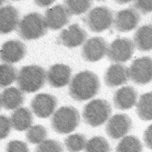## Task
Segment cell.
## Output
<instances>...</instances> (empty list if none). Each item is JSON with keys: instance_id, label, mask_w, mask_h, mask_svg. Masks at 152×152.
I'll return each mask as SVG.
<instances>
[{"instance_id": "cell-17", "label": "cell", "mask_w": 152, "mask_h": 152, "mask_svg": "<svg viewBox=\"0 0 152 152\" xmlns=\"http://www.w3.org/2000/svg\"><path fill=\"white\" fill-rule=\"evenodd\" d=\"M72 69L64 64H56L52 66L48 73L47 80L49 84L54 88H62L70 82Z\"/></svg>"}, {"instance_id": "cell-25", "label": "cell", "mask_w": 152, "mask_h": 152, "mask_svg": "<svg viewBox=\"0 0 152 152\" xmlns=\"http://www.w3.org/2000/svg\"><path fill=\"white\" fill-rule=\"evenodd\" d=\"M111 147L107 140L102 136H94L86 145L84 152H110Z\"/></svg>"}, {"instance_id": "cell-39", "label": "cell", "mask_w": 152, "mask_h": 152, "mask_svg": "<svg viewBox=\"0 0 152 152\" xmlns=\"http://www.w3.org/2000/svg\"><path fill=\"white\" fill-rule=\"evenodd\" d=\"M97 1H102V0H97Z\"/></svg>"}, {"instance_id": "cell-33", "label": "cell", "mask_w": 152, "mask_h": 152, "mask_svg": "<svg viewBox=\"0 0 152 152\" xmlns=\"http://www.w3.org/2000/svg\"><path fill=\"white\" fill-rule=\"evenodd\" d=\"M134 8L144 14L152 12V0H134Z\"/></svg>"}, {"instance_id": "cell-12", "label": "cell", "mask_w": 152, "mask_h": 152, "mask_svg": "<svg viewBox=\"0 0 152 152\" xmlns=\"http://www.w3.org/2000/svg\"><path fill=\"white\" fill-rule=\"evenodd\" d=\"M57 105L56 97L48 94L36 95L31 102V108L33 113L42 118L50 117L54 113Z\"/></svg>"}, {"instance_id": "cell-9", "label": "cell", "mask_w": 152, "mask_h": 152, "mask_svg": "<svg viewBox=\"0 0 152 152\" xmlns=\"http://www.w3.org/2000/svg\"><path fill=\"white\" fill-rule=\"evenodd\" d=\"M132 120L125 114L113 115L106 126V132L114 140H118L126 136L132 129Z\"/></svg>"}, {"instance_id": "cell-37", "label": "cell", "mask_w": 152, "mask_h": 152, "mask_svg": "<svg viewBox=\"0 0 152 152\" xmlns=\"http://www.w3.org/2000/svg\"><path fill=\"white\" fill-rule=\"evenodd\" d=\"M6 0H0V6L2 5V4Z\"/></svg>"}, {"instance_id": "cell-10", "label": "cell", "mask_w": 152, "mask_h": 152, "mask_svg": "<svg viewBox=\"0 0 152 152\" xmlns=\"http://www.w3.org/2000/svg\"><path fill=\"white\" fill-rule=\"evenodd\" d=\"M108 45L100 37H91L84 42L81 50L82 56L87 62L100 61L106 55Z\"/></svg>"}, {"instance_id": "cell-28", "label": "cell", "mask_w": 152, "mask_h": 152, "mask_svg": "<svg viewBox=\"0 0 152 152\" xmlns=\"http://www.w3.org/2000/svg\"><path fill=\"white\" fill-rule=\"evenodd\" d=\"M17 77V71L12 65H0V88H5L13 83Z\"/></svg>"}, {"instance_id": "cell-27", "label": "cell", "mask_w": 152, "mask_h": 152, "mask_svg": "<svg viewBox=\"0 0 152 152\" xmlns=\"http://www.w3.org/2000/svg\"><path fill=\"white\" fill-rule=\"evenodd\" d=\"M87 143L84 134L76 133L69 136L64 141L65 146L70 152H80L84 149Z\"/></svg>"}, {"instance_id": "cell-21", "label": "cell", "mask_w": 152, "mask_h": 152, "mask_svg": "<svg viewBox=\"0 0 152 152\" xmlns=\"http://www.w3.org/2000/svg\"><path fill=\"white\" fill-rule=\"evenodd\" d=\"M24 95L23 92L16 88L5 89L1 95V105L6 110H14L20 107L24 102Z\"/></svg>"}, {"instance_id": "cell-22", "label": "cell", "mask_w": 152, "mask_h": 152, "mask_svg": "<svg viewBox=\"0 0 152 152\" xmlns=\"http://www.w3.org/2000/svg\"><path fill=\"white\" fill-rule=\"evenodd\" d=\"M134 42L140 51L152 50V24H146L139 27L134 34Z\"/></svg>"}, {"instance_id": "cell-14", "label": "cell", "mask_w": 152, "mask_h": 152, "mask_svg": "<svg viewBox=\"0 0 152 152\" xmlns=\"http://www.w3.org/2000/svg\"><path fill=\"white\" fill-rule=\"evenodd\" d=\"M87 37V34L86 30L79 24L75 23L62 30L59 36V41L66 47L74 48L83 45Z\"/></svg>"}, {"instance_id": "cell-29", "label": "cell", "mask_w": 152, "mask_h": 152, "mask_svg": "<svg viewBox=\"0 0 152 152\" xmlns=\"http://www.w3.org/2000/svg\"><path fill=\"white\" fill-rule=\"evenodd\" d=\"M47 136L46 129L41 125H36L30 127L26 133L27 141L32 144H40Z\"/></svg>"}, {"instance_id": "cell-16", "label": "cell", "mask_w": 152, "mask_h": 152, "mask_svg": "<svg viewBox=\"0 0 152 152\" xmlns=\"http://www.w3.org/2000/svg\"><path fill=\"white\" fill-rule=\"evenodd\" d=\"M137 92L133 86H123L115 92L114 104L118 110H127L137 104Z\"/></svg>"}, {"instance_id": "cell-20", "label": "cell", "mask_w": 152, "mask_h": 152, "mask_svg": "<svg viewBox=\"0 0 152 152\" xmlns=\"http://www.w3.org/2000/svg\"><path fill=\"white\" fill-rule=\"evenodd\" d=\"M11 126L17 131L28 130L33 123V116L27 108L20 107L15 110L11 115Z\"/></svg>"}, {"instance_id": "cell-7", "label": "cell", "mask_w": 152, "mask_h": 152, "mask_svg": "<svg viewBox=\"0 0 152 152\" xmlns=\"http://www.w3.org/2000/svg\"><path fill=\"white\" fill-rule=\"evenodd\" d=\"M134 50L135 45L131 39L118 38L108 46L106 55L112 62L124 63L131 58Z\"/></svg>"}, {"instance_id": "cell-5", "label": "cell", "mask_w": 152, "mask_h": 152, "mask_svg": "<svg viewBox=\"0 0 152 152\" xmlns=\"http://www.w3.org/2000/svg\"><path fill=\"white\" fill-rule=\"evenodd\" d=\"M111 113V106L108 101L102 99H96L84 106L83 117L87 124L96 127L103 124L109 118Z\"/></svg>"}, {"instance_id": "cell-24", "label": "cell", "mask_w": 152, "mask_h": 152, "mask_svg": "<svg viewBox=\"0 0 152 152\" xmlns=\"http://www.w3.org/2000/svg\"><path fill=\"white\" fill-rule=\"evenodd\" d=\"M143 145L136 136L130 135L122 138L116 148V152H142Z\"/></svg>"}, {"instance_id": "cell-1", "label": "cell", "mask_w": 152, "mask_h": 152, "mask_svg": "<svg viewBox=\"0 0 152 152\" xmlns=\"http://www.w3.org/2000/svg\"><path fill=\"white\" fill-rule=\"evenodd\" d=\"M100 80L90 71L80 72L74 76L69 85V94L76 101H87L96 96L99 91Z\"/></svg>"}, {"instance_id": "cell-15", "label": "cell", "mask_w": 152, "mask_h": 152, "mask_svg": "<svg viewBox=\"0 0 152 152\" xmlns=\"http://www.w3.org/2000/svg\"><path fill=\"white\" fill-rule=\"evenodd\" d=\"M26 53L25 45L19 40L5 42L0 50L1 60L7 64H14L21 61Z\"/></svg>"}, {"instance_id": "cell-18", "label": "cell", "mask_w": 152, "mask_h": 152, "mask_svg": "<svg viewBox=\"0 0 152 152\" xmlns=\"http://www.w3.org/2000/svg\"><path fill=\"white\" fill-rule=\"evenodd\" d=\"M129 79L128 68L121 64L111 65L104 75L105 84L110 88H115L125 84Z\"/></svg>"}, {"instance_id": "cell-4", "label": "cell", "mask_w": 152, "mask_h": 152, "mask_svg": "<svg viewBox=\"0 0 152 152\" xmlns=\"http://www.w3.org/2000/svg\"><path fill=\"white\" fill-rule=\"evenodd\" d=\"M47 29L44 17L38 12L27 14L18 25V34L26 40H35L44 36Z\"/></svg>"}, {"instance_id": "cell-30", "label": "cell", "mask_w": 152, "mask_h": 152, "mask_svg": "<svg viewBox=\"0 0 152 152\" xmlns=\"http://www.w3.org/2000/svg\"><path fill=\"white\" fill-rule=\"evenodd\" d=\"M35 152H64L62 144L55 140H45L36 148Z\"/></svg>"}, {"instance_id": "cell-38", "label": "cell", "mask_w": 152, "mask_h": 152, "mask_svg": "<svg viewBox=\"0 0 152 152\" xmlns=\"http://www.w3.org/2000/svg\"><path fill=\"white\" fill-rule=\"evenodd\" d=\"M1 107V95H0V109Z\"/></svg>"}, {"instance_id": "cell-19", "label": "cell", "mask_w": 152, "mask_h": 152, "mask_svg": "<svg viewBox=\"0 0 152 152\" xmlns=\"http://www.w3.org/2000/svg\"><path fill=\"white\" fill-rule=\"evenodd\" d=\"M18 11L11 5L0 8V34H8L18 27L19 23Z\"/></svg>"}, {"instance_id": "cell-35", "label": "cell", "mask_w": 152, "mask_h": 152, "mask_svg": "<svg viewBox=\"0 0 152 152\" xmlns=\"http://www.w3.org/2000/svg\"><path fill=\"white\" fill-rule=\"evenodd\" d=\"M37 5L41 7H47L52 4L56 0H34Z\"/></svg>"}, {"instance_id": "cell-32", "label": "cell", "mask_w": 152, "mask_h": 152, "mask_svg": "<svg viewBox=\"0 0 152 152\" xmlns=\"http://www.w3.org/2000/svg\"><path fill=\"white\" fill-rule=\"evenodd\" d=\"M6 152H30L26 143L19 140H12L7 146Z\"/></svg>"}, {"instance_id": "cell-11", "label": "cell", "mask_w": 152, "mask_h": 152, "mask_svg": "<svg viewBox=\"0 0 152 152\" xmlns=\"http://www.w3.org/2000/svg\"><path fill=\"white\" fill-rule=\"evenodd\" d=\"M140 21V15L134 8L119 11L114 18L115 28L120 32H128L136 28Z\"/></svg>"}, {"instance_id": "cell-31", "label": "cell", "mask_w": 152, "mask_h": 152, "mask_svg": "<svg viewBox=\"0 0 152 152\" xmlns=\"http://www.w3.org/2000/svg\"><path fill=\"white\" fill-rule=\"evenodd\" d=\"M11 127L10 119L4 115H0V140L4 139L9 135Z\"/></svg>"}, {"instance_id": "cell-2", "label": "cell", "mask_w": 152, "mask_h": 152, "mask_svg": "<svg viewBox=\"0 0 152 152\" xmlns=\"http://www.w3.org/2000/svg\"><path fill=\"white\" fill-rule=\"evenodd\" d=\"M46 74L45 69L37 65L23 67L17 77L18 86L24 92L38 91L45 83Z\"/></svg>"}, {"instance_id": "cell-34", "label": "cell", "mask_w": 152, "mask_h": 152, "mask_svg": "<svg viewBox=\"0 0 152 152\" xmlns=\"http://www.w3.org/2000/svg\"><path fill=\"white\" fill-rule=\"evenodd\" d=\"M143 139L146 146L149 149L152 150V124L145 130Z\"/></svg>"}, {"instance_id": "cell-13", "label": "cell", "mask_w": 152, "mask_h": 152, "mask_svg": "<svg viewBox=\"0 0 152 152\" xmlns=\"http://www.w3.org/2000/svg\"><path fill=\"white\" fill-rule=\"evenodd\" d=\"M71 16L65 5L58 4L48 8L45 12L44 18L48 28L57 30L70 22Z\"/></svg>"}, {"instance_id": "cell-23", "label": "cell", "mask_w": 152, "mask_h": 152, "mask_svg": "<svg viewBox=\"0 0 152 152\" xmlns=\"http://www.w3.org/2000/svg\"><path fill=\"white\" fill-rule=\"evenodd\" d=\"M136 111L139 118L145 121L152 120V91L141 95L137 103Z\"/></svg>"}, {"instance_id": "cell-3", "label": "cell", "mask_w": 152, "mask_h": 152, "mask_svg": "<svg viewBox=\"0 0 152 152\" xmlns=\"http://www.w3.org/2000/svg\"><path fill=\"white\" fill-rule=\"evenodd\" d=\"M80 121L78 110L72 106L60 108L51 119L53 129L59 134H67L73 132L78 126Z\"/></svg>"}, {"instance_id": "cell-8", "label": "cell", "mask_w": 152, "mask_h": 152, "mask_svg": "<svg viewBox=\"0 0 152 152\" xmlns=\"http://www.w3.org/2000/svg\"><path fill=\"white\" fill-rule=\"evenodd\" d=\"M130 79L137 85H146L152 80V58L143 56L135 59L128 68Z\"/></svg>"}, {"instance_id": "cell-26", "label": "cell", "mask_w": 152, "mask_h": 152, "mask_svg": "<svg viewBox=\"0 0 152 152\" xmlns=\"http://www.w3.org/2000/svg\"><path fill=\"white\" fill-rule=\"evenodd\" d=\"M64 4L71 15H80L91 7L92 0H64Z\"/></svg>"}, {"instance_id": "cell-36", "label": "cell", "mask_w": 152, "mask_h": 152, "mask_svg": "<svg viewBox=\"0 0 152 152\" xmlns=\"http://www.w3.org/2000/svg\"><path fill=\"white\" fill-rule=\"evenodd\" d=\"M115 1L116 2H117L119 4H125L129 3L133 0H115Z\"/></svg>"}, {"instance_id": "cell-6", "label": "cell", "mask_w": 152, "mask_h": 152, "mask_svg": "<svg viewBox=\"0 0 152 152\" xmlns=\"http://www.w3.org/2000/svg\"><path fill=\"white\" fill-rule=\"evenodd\" d=\"M113 11L105 6L91 9L84 18V21L93 32L100 33L111 27L114 23Z\"/></svg>"}]
</instances>
